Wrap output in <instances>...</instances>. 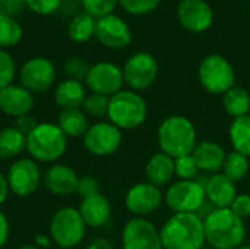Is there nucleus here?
<instances>
[{
    "mask_svg": "<svg viewBox=\"0 0 250 249\" xmlns=\"http://www.w3.org/2000/svg\"><path fill=\"white\" fill-rule=\"evenodd\" d=\"M205 241L214 249L240 248L246 238L245 220L231 208H214L204 219Z\"/></svg>",
    "mask_w": 250,
    "mask_h": 249,
    "instance_id": "1",
    "label": "nucleus"
},
{
    "mask_svg": "<svg viewBox=\"0 0 250 249\" xmlns=\"http://www.w3.org/2000/svg\"><path fill=\"white\" fill-rule=\"evenodd\" d=\"M163 249H202L204 220L196 213H173L160 229Z\"/></svg>",
    "mask_w": 250,
    "mask_h": 249,
    "instance_id": "2",
    "label": "nucleus"
},
{
    "mask_svg": "<svg viewBox=\"0 0 250 249\" xmlns=\"http://www.w3.org/2000/svg\"><path fill=\"white\" fill-rule=\"evenodd\" d=\"M157 139L161 153L171 158H179L193 153L198 144V134L190 119L182 114H173L161 122L157 131Z\"/></svg>",
    "mask_w": 250,
    "mask_h": 249,
    "instance_id": "3",
    "label": "nucleus"
},
{
    "mask_svg": "<svg viewBox=\"0 0 250 249\" xmlns=\"http://www.w3.org/2000/svg\"><path fill=\"white\" fill-rule=\"evenodd\" d=\"M107 116L120 131L136 129L146 120L148 106L144 97L136 91L122 90L110 97Z\"/></svg>",
    "mask_w": 250,
    "mask_h": 249,
    "instance_id": "4",
    "label": "nucleus"
},
{
    "mask_svg": "<svg viewBox=\"0 0 250 249\" xmlns=\"http://www.w3.org/2000/svg\"><path fill=\"white\" fill-rule=\"evenodd\" d=\"M67 148V136L54 123H38L26 136V150L40 161H56Z\"/></svg>",
    "mask_w": 250,
    "mask_h": 249,
    "instance_id": "5",
    "label": "nucleus"
},
{
    "mask_svg": "<svg viewBox=\"0 0 250 249\" xmlns=\"http://www.w3.org/2000/svg\"><path fill=\"white\" fill-rule=\"evenodd\" d=\"M199 84L209 94L224 95L236 85V73L231 63L221 54H209L198 68Z\"/></svg>",
    "mask_w": 250,
    "mask_h": 249,
    "instance_id": "6",
    "label": "nucleus"
},
{
    "mask_svg": "<svg viewBox=\"0 0 250 249\" xmlns=\"http://www.w3.org/2000/svg\"><path fill=\"white\" fill-rule=\"evenodd\" d=\"M86 225L79 213L72 207L59 210L50 223V235L53 241L63 249L76 247L85 236Z\"/></svg>",
    "mask_w": 250,
    "mask_h": 249,
    "instance_id": "7",
    "label": "nucleus"
},
{
    "mask_svg": "<svg viewBox=\"0 0 250 249\" xmlns=\"http://www.w3.org/2000/svg\"><path fill=\"white\" fill-rule=\"evenodd\" d=\"M205 201V186L198 181H177L164 194V203L173 213H196Z\"/></svg>",
    "mask_w": 250,
    "mask_h": 249,
    "instance_id": "8",
    "label": "nucleus"
},
{
    "mask_svg": "<svg viewBox=\"0 0 250 249\" xmlns=\"http://www.w3.org/2000/svg\"><path fill=\"white\" fill-rule=\"evenodd\" d=\"M125 84L132 91H144L149 88L158 78V62L148 51H139L132 54L123 66Z\"/></svg>",
    "mask_w": 250,
    "mask_h": 249,
    "instance_id": "9",
    "label": "nucleus"
},
{
    "mask_svg": "<svg viewBox=\"0 0 250 249\" xmlns=\"http://www.w3.org/2000/svg\"><path fill=\"white\" fill-rule=\"evenodd\" d=\"M122 139V131L111 122H98L89 126L83 135L85 148L97 157L114 154L120 148Z\"/></svg>",
    "mask_w": 250,
    "mask_h": 249,
    "instance_id": "10",
    "label": "nucleus"
},
{
    "mask_svg": "<svg viewBox=\"0 0 250 249\" xmlns=\"http://www.w3.org/2000/svg\"><path fill=\"white\" fill-rule=\"evenodd\" d=\"M123 249H163L160 230L145 217L130 219L122 232Z\"/></svg>",
    "mask_w": 250,
    "mask_h": 249,
    "instance_id": "11",
    "label": "nucleus"
},
{
    "mask_svg": "<svg viewBox=\"0 0 250 249\" xmlns=\"http://www.w3.org/2000/svg\"><path fill=\"white\" fill-rule=\"evenodd\" d=\"M85 82L92 94L113 97L125 84L123 70L111 62H98L91 66Z\"/></svg>",
    "mask_w": 250,
    "mask_h": 249,
    "instance_id": "12",
    "label": "nucleus"
},
{
    "mask_svg": "<svg viewBox=\"0 0 250 249\" xmlns=\"http://www.w3.org/2000/svg\"><path fill=\"white\" fill-rule=\"evenodd\" d=\"M164 201L161 189L149 182L133 185L125 198L126 208L136 217H146L155 213Z\"/></svg>",
    "mask_w": 250,
    "mask_h": 249,
    "instance_id": "13",
    "label": "nucleus"
},
{
    "mask_svg": "<svg viewBox=\"0 0 250 249\" xmlns=\"http://www.w3.org/2000/svg\"><path fill=\"white\" fill-rule=\"evenodd\" d=\"M22 87L31 92H44L50 90L56 81V68L45 57L29 59L19 72Z\"/></svg>",
    "mask_w": 250,
    "mask_h": 249,
    "instance_id": "14",
    "label": "nucleus"
},
{
    "mask_svg": "<svg viewBox=\"0 0 250 249\" xmlns=\"http://www.w3.org/2000/svg\"><path fill=\"white\" fill-rule=\"evenodd\" d=\"M177 21L186 31L201 34L211 28L214 10L205 0H182L177 6Z\"/></svg>",
    "mask_w": 250,
    "mask_h": 249,
    "instance_id": "15",
    "label": "nucleus"
},
{
    "mask_svg": "<svg viewBox=\"0 0 250 249\" xmlns=\"http://www.w3.org/2000/svg\"><path fill=\"white\" fill-rule=\"evenodd\" d=\"M41 182V172L35 161L22 158L15 161L7 173V183L10 191L18 197H28L38 189Z\"/></svg>",
    "mask_w": 250,
    "mask_h": 249,
    "instance_id": "16",
    "label": "nucleus"
},
{
    "mask_svg": "<svg viewBox=\"0 0 250 249\" xmlns=\"http://www.w3.org/2000/svg\"><path fill=\"white\" fill-rule=\"evenodd\" d=\"M95 37L103 45L113 50L125 48L132 43V31L129 25L113 13L97 19Z\"/></svg>",
    "mask_w": 250,
    "mask_h": 249,
    "instance_id": "17",
    "label": "nucleus"
},
{
    "mask_svg": "<svg viewBox=\"0 0 250 249\" xmlns=\"http://www.w3.org/2000/svg\"><path fill=\"white\" fill-rule=\"evenodd\" d=\"M34 106L32 92L22 85L10 84L0 91V110L9 116L21 117L28 114Z\"/></svg>",
    "mask_w": 250,
    "mask_h": 249,
    "instance_id": "18",
    "label": "nucleus"
},
{
    "mask_svg": "<svg viewBox=\"0 0 250 249\" xmlns=\"http://www.w3.org/2000/svg\"><path fill=\"white\" fill-rule=\"evenodd\" d=\"M205 197L214 208H230L231 203L237 197L236 183L223 173H215L205 185Z\"/></svg>",
    "mask_w": 250,
    "mask_h": 249,
    "instance_id": "19",
    "label": "nucleus"
},
{
    "mask_svg": "<svg viewBox=\"0 0 250 249\" xmlns=\"http://www.w3.org/2000/svg\"><path fill=\"white\" fill-rule=\"evenodd\" d=\"M192 156L196 161L199 172L215 175L220 170H223L227 153L220 144L214 141H201L196 144Z\"/></svg>",
    "mask_w": 250,
    "mask_h": 249,
    "instance_id": "20",
    "label": "nucleus"
},
{
    "mask_svg": "<svg viewBox=\"0 0 250 249\" xmlns=\"http://www.w3.org/2000/svg\"><path fill=\"white\" fill-rule=\"evenodd\" d=\"M78 181L79 178L75 170L64 164H54L44 175L45 188L56 195H70L76 192Z\"/></svg>",
    "mask_w": 250,
    "mask_h": 249,
    "instance_id": "21",
    "label": "nucleus"
},
{
    "mask_svg": "<svg viewBox=\"0 0 250 249\" xmlns=\"http://www.w3.org/2000/svg\"><path fill=\"white\" fill-rule=\"evenodd\" d=\"M79 213L86 226L97 229L108 223L111 216V205L103 194H98L89 198H83L79 207Z\"/></svg>",
    "mask_w": 250,
    "mask_h": 249,
    "instance_id": "22",
    "label": "nucleus"
},
{
    "mask_svg": "<svg viewBox=\"0 0 250 249\" xmlns=\"http://www.w3.org/2000/svg\"><path fill=\"white\" fill-rule=\"evenodd\" d=\"M145 176L149 183L158 188L168 185L174 176V158L161 151L152 154L146 161Z\"/></svg>",
    "mask_w": 250,
    "mask_h": 249,
    "instance_id": "23",
    "label": "nucleus"
},
{
    "mask_svg": "<svg viewBox=\"0 0 250 249\" xmlns=\"http://www.w3.org/2000/svg\"><path fill=\"white\" fill-rule=\"evenodd\" d=\"M86 98L85 87L79 81L66 79L60 82L54 92V100L62 110H72L79 109Z\"/></svg>",
    "mask_w": 250,
    "mask_h": 249,
    "instance_id": "24",
    "label": "nucleus"
},
{
    "mask_svg": "<svg viewBox=\"0 0 250 249\" xmlns=\"http://www.w3.org/2000/svg\"><path fill=\"white\" fill-rule=\"evenodd\" d=\"M223 107L224 112L233 117H243L248 116L250 112V94L248 90L234 85L223 95Z\"/></svg>",
    "mask_w": 250,
    "mask_h": 249,
    "instance_id": "25",
    "label": "nucleus"
},
{
    "mask_svg": "<svg viewBox=\"0 0 250 249\" xmlns=\"http://www.w3.org/2000/svg\"><path fill=\"white\" fill-rule=\"evenodd\" d=\"M57 125L66 134V136H73V138L85 135L86 131L89 129L86 114L79 109L62 110L59 113Z\"/></svg>",
    "mask_w": 250,
    "mask_h": 249,
    "instance_id": "26",
    "label": "nucleus"
},
{
    "mask_svg": "<svg viewBox=\"0 0 250 249\" xmlns=\"http://www.w3.org/2000/svg\"><path fill=\"white\" fill-rule=\"evenodd\" d=\"M229 136L234 151L250 158V114L233 119L229 128Z\"/></svg>",
    "mask_w": 250,
    "mask_h": 249,
    "instance_id": "27",
    "label": "nucleus"
},
{
    "mask_svg": "<svg viewBox=\"0 0 250 249\" xmlns=\"http://www.w3.org/2000/svg\"><path fill=\"white\" fill-rule=\"evenodd\" d=\"M26 148V136L16 128H4L0 131V157L12 158Z\"/></svg>",
    "mask_w": 250,
    "mask_h": 249,
    "instance_id": "28",
    "label": "nucleus"
},
{
    "mask_svg": "<svg viewBox=\"0 0 250 249\" xmlns=\"http://www.w3.org/2000/svg\"><path fill=\"white\" fill-rule=\"evenodd\" d=\"M95 25L97 21L86 12L76 13L69 23V37L75 43H86L95 35Z\"/></svg>",
    "mask_w": 250,
    "mask_h": 249,
    "instance_id": "29",
    "label": "nucleus"
},
{
    "mask_svg": "<svg viewBox=\"0 0 250 249\" xmlns=\"http://www.w3.org/2000/svg\"><path fill=\"white\" fill-rule=\"evenodd\" d=\"M250 170V161L249 157L237 153V151H231L227 154L224 166H223V175L227 176L230 181H233L234 183L243 181Z\"/></svg>",
    "mask_w": 250,
    "mask_h": 249,
    "instance_id": "30",
    "label": "nucleus"
},
{
    "mask_svg": "<svg viewBox=\"0 0 250 249\" xmlns=\"http://www.w3.org/2000/svg\"><path fill=\"white\" fill-rule=\"evenodd\" d=\"M22 26L15 18L0 13V48L16 45L22 38Z\"/></svg>",
    "mask_w": 250,
    "mask_h": 249,
    "instance_id": "31",
    "label": "nucleus"
},
{
    "mask_svg": "<svg viewBox=\"0 0 250 249\" xmlns=\"http://www.w3.org/2000/svg\"><path fill=\"white\" fill-rule=\"evenodd\" d=\"M198 173L199 169L192 154L174 158V175L179 178V181H195Z\"/></svg>",
    "mask_w": 250,
    "mask_h": 249,
    "instance_id": "32",
    "label": "nucleus"
},
{
    "mask_svg": "<svg viewBox=\"0 0 250 249\" xmlns=\"http://www.w3.org/2000/svg\"><path fill=\"white\" fill-rule=\"evenodd\" d=\"M81 4L88 15L100 19L111 15V12L119 4V0H81Z\"/></svg>",
    "mask_w": 250,
    "mask_h": 249,
    "instance_id": "33",
    "label": "nucleus"
},
{
    "mask_svg": "<svg viewBox=\"0 0 250 249\" xmlns=\"http://www.w3.org/2000/svg\"><path fill=\"white\" fill-rule=\"evenodd\" d=\"M108 103H110V97L91 94L85 98L82 107L86 114L94 116V117H103V116H107L108 113Z\"/></svg>",
    "mask_w": 250,
    "mask_h": 249,
    "instance_id": "34",
    "label": "nucleus"
},
{
    "mask_svg": "<svg viewBox=\"0 0 250 249\" xmlns=\"http://www.w3.org/2000/svg\"><path fill=\"white\" fill-rule=\"evenodd\" d=\"M91 66L86 63V60L81 59V57H69L64 62V73L67 76V79H73V81H85L88 73H89Z\"/></svg>",
    "mask_w": 250,
    "mask_h": 249,
    "instance_id": "35",
    "label": "nucleus"
},
{
    "mask_svg": "<svg viewBox=\"0 0 250 249\" xmlns=\"http://www.w3.org/2000/svg\"><path fill=\"white\" fill-rule=\"evenodd\" d=\"M15 70L16 66L13 57L4 50H0V91L12 84L15 78Z\"/></svg>",
    "mask_w": 250,
    "mask_h": 249,
    "instance_id": "36",
    "label": "nucleus"
},
{
    "mask_svg": "<svg viewBox=\"0 0 250 249\" xmlns=\"http://www.w3.org/2000/svg\"><path fill=\"white\" fill-rule=\"evenodd\" d=\"M119 3L132 15H145L155 10L161 0H119Z\"/></svg>",
    "mask_w": 250,
    "mask_h": 249,
    "instance_id": "37",
    "label": "nucleus"
},
{
    "mask_svg": "<svg viewBox=\"0 0 250 249\" xmlns=\"http://www.w3.org/2000/svg\"><path fill=\"white\" fill-rule=\"evenodd\" d=\"M62 0H26V7L38 15H51L60 9Z\"/></svg>",
    "mask_w": 250,
    "mask_h": 249,
    "instance_id": "38",
    "label": "nucleus"
},
{
    "mask_svg": "<svg viewBox=\"0 0 250 249\" xmlns=\"http://www.w3.org/2000/svg\"><path fill=\"white\" fill-rule=\"evenodd\" d=\"M76 192L82 198H89V197L98 195V194H101L100 192V182L92 176H82L78 181Z\"/></svg>",
    "mask_w": 250,
    "mask_h": 249,
    "instance_id": "39",
    "label": "nucleus"
},
{
    "mask_svg": "<svg viewBox=\"0 0 250 249\" xmlns=\"http://www.w3.org/2000/svg\"><path fill=\"white\" fill-rule=\"evenodd\" d=\"M231 211L239 216L240 219H248L250 217V195L249 194H237L234 201L230 205Z\"/></svg>",
    "mask_w": 250,
    "mask_h": 249,
    "instance_id": "40",
    "label": "nucleus"
},
{
    "mask_svg": "<svg viewBox=\"0 0 250 249\" xmlns=\"http://www.w3.org/2000/svg\"><path fill=\"white\" fill-rule=\"evenodd\" d=\"M26 7V0H0V13L15 18Z\"/></svg>",
    "mask_w": 250,
    "mask_h": 249,
    "instance_id": "41",
    "label": "nucleus"
},
{
    "mask_svg": "<svg viewBox=\"0 0 250 249\" xmlns=\"http://www.w3.org/2000/svg\"><path fill=\"white\" fill-rule=\"evenodd\" d=\"M37 126H38V122L35 120V117H32L29 114H23L21 117H16V122H15V128L21 134H23L25 136H28Z\"/></svg>",
    "mask_w": 250,
    "mask_h": 249,
    "instance_id": "42",
    "label": "nucleus"
},
{
    "mask_svg": "<svg viewBox=\"0 0 250 249\" xmlns=\"http://www.w3.org/2000/svg\"><path fill=\"white\" fill-rule=\"evenodd\" d=\"M7 236H9V223L6 216L0 211V249L6 244Z\"/></svg>",
    "mask_w": 250,
    "mask_h": 249,
    "instance_id": "43",
    "label": "nucleus"
},
{
    "mask_svg": "<svg viewBox=\"0 0 250 249\" xmlns=\"http://www.w3.org/2000/svg\"><path fill=\"white\" fill-rule=\"evenodd\" d=\"M86 249H114V248H113V245H111V242H110L108 239H105V238H97V239H94V241L88 245V248Z\"/></svg>",
    "mask_w": 250,
    "mask_h": 249,
    "instance_id": "44",
    "label": "nucleus"
},
{
    "mask_svg": "<svg viewBox=\"0 0 250 249\" xmlns=\"http://www.w3.org/2000/svg\"><path fill=\"white\" fill-rule=\"evenodd\" d=\"M9 183H7V178H4L1 173H0V205L6 201L7 195H9Z\"/></svg>",
    "mask_w": 250,
    "mask_h": 249,
    "instance_id": "45",
    "label": "nucleus"
},
{
    "mask_svg": "<svg viewBox=\"0 0 250 249\" xmlns=\"http://www.w3.org/2000/svg\"><path fill=\"white\" fill-rule=\"evenodd\" d=\"M48 244H50V241H48V239H47L45 236H41V235H40V236L37 238V245L45 247V245H48Z\"/></svg>",
    "mask_w": 250,
    "mask_h": 249,
    "instance_id": "46",
    "label": "nucleus"
},
{
    "mask_svg": "<svg viewBox=\"0 0 250 249\" xmlns=\"http://www.w3.org/2000/svg\"><path fill=\"white\" fill-rule=\"evenodd\" d=\"M18 249H38V247H34V245H22Z\"/></svg>",
    "mask_w": 250,
    "mask_h": 249,
    "instance_id": "47",
    "label": "nucleus"
},
{
    "mask_svg": "<svg viewBox=\"0 0 250 249\" xmlns=\"http://www.w3.org/2000/svg\"><path fill=\"white\" fill-rule=\"evenodd\" d=\"M237 249H250V247H248V245H242L240 248H237Z\"/></svg>",
    "mask_w": 250,
    "mask_h": 249,
    "instance_id": "48",
    "label": "nucleus"
}]
</instances>
